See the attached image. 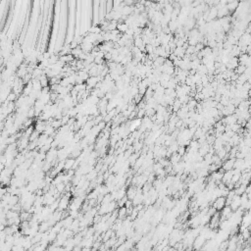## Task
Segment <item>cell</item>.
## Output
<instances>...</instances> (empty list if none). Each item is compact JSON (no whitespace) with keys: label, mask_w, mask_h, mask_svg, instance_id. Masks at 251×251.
Listing matches in <instances>:
<instances>
[{"label":"cell","mask_w":251,"mask_h":251,"mask_svg":"<svg viewBox=\"0 0 251 251\" xmlns=\"http://www.w3.org/2000/svg\"><path fill=\"white\" fill-rule=\"evenodd\" d=\"M226 201H227V198L222 196V197L217 198V199L214 201L213 204H212V206H213L215 209L217 210V211H222L224 208L227 206V204H226Z\"/></svg>","instance_id":"1"},{"label":"cell","mask_w":251,"mask_h":251,"mask_svg":"<svg viewBox=\"0 0 251 251\" xmlns=\"http://www.w3.org/2000/svg\"><path fill=\"white\" fill-rule=\"evenodd\" d=\"M206 241L207 240L203 236H198L195 239H194V242H193V245H192V247H193L194 250L199 251L200 249H202V248H203V246L205 245Z\"/></svg>","instance_id":"2"},{"label":"cell","mask_w":251,"mask_h":251,"mask_svg":"<svg viewBox=\"0 0 251 251\" xmlns=\"http://www.w3.org/2000/svg\"><path fill=\"white\" fill-rule=\"evenodd\" d=\"M234 162H236V159H232V158H229L228 160H226L225 162H223V165H222L221 168L223 169L225 172L228 171H232L234 169Z\"/></svg>","instance_id":"3"},{"label":"cell","mask_w":251,"mask_h":251,"mask_svg":"<svg viewBox=\"0 0 251 251\" xmlns=\"http://www.w3.org/2000/svg\"><path fill=\"white\" fill-rule=\"evenodd\" d=\"M241 206V198L239 195H234V197L232 198V203H230V207L232 208V212H236L240 208Z\"/></svg>","instance_id":"4"},{"label":"cell","mask_w":251,"mask_h":251,"mask_svg":"<svg viewBox=\"0 0 251 251\" xmlns=\"http://www.w3.org/2000/svg\"><path fill=\"white\" fill-rule=\"evenodd\" d=\"M70 198L67 197V196H63V197L60 198V201H59V208H58V210L59 211H65L66 209H68L70 206Z\"/></svg>","instance_id":"5"},{"label":"cell","mask_w":251,"mask_h":251,"mask_svg":"<svg viewBox=\"0 0 251 251\" xmlns=\"http://www.w3.org/2000/svg\"><path fill=\"white\" fill-rule=\"evenodd\" d=\"M232 176H234V170L225 172V174H224V176H223V180H222V182H223L226 185H228L229 184H230V182H232Z\"/></svg>","instance_id":"6"},{"label":"cell","mask_w":251,"mask_h":251,"mask_svg":"<svg viewBox=\"0 0 251 251\" xmlns=\"http://www.w3.org/2000/svg\"><path fill=\"white\" fill-rule=\"evenodd\" d=\"M76 160L77 159H74V158H68V159L65 160V168L64 170L65 171H69V170H72L75 165V163H76Z\"/></svg>","instance_id":"7"},{"label":"cell","mask_w":251,"mask_h":251,"mask_svg":"<svg viewBox=\"0 0 251 251\" xmlns=\"http://www.w3.org/2000/svg\"><path fill=\"white\" fill-rule=\"evenodd\" d=\"M174 53H175V55L177 56V57L182 59L185 56V49L184 47H177V48L175 49V51H174Z\"/></svg>","instance_id":"8"},{"label":"cell","mask_w":251,"mask_h":251,"mask_svg":"<svg viewBox=\"0 0 251 251\" xmlns=\"http://www.w3.org/2000/svg\"><path fill=\"white\" fill-rule=\"evenodd\" d=\"M78 75H79V77H80V78H81L83 81H87L90 78L89 72H87L85 69H83V70H81V71H79V72H78Z\"/></svg>","instance_id":"9"},{"label":"cell","mask_w":251,"mask_h":251,"mask_svg":"<svg viewBox=\"0 0 251 251\" xmlns=\"http://www.w3.org/2000/svg\"><path fill=\"white\" fill-rule=\"evenodd\" d=\"M239 3L237 1H232V2H229L227 5L228 7V10H229V12H234V11H236L237 7H238Z\"/></svg>","instance_id":"10"},{"label":"cell","mask_w":251,"mask_h":251,"mask_svg":"<svg viewBox=\"0 0 251 251\" xmlns=\"http://www.w3.org/2000/svg\"><path fill=\"white\" fill-rule=\"evenodd\" d=\"M31 83H33V90H38V91H40V90L42 89V85L38 80H31Z\"/></svg>","instance_id":"11"},{"label":"cell","mask_w":251,"mask_h":251,"mask_svg":"<svg viewBox=\"0 0 251 251\" xmlns=\"http://www.w3.org/2000/svg\"><path fill=\"white\" fill-rule=\"evenodd\" d=\"M117 30H118L121 33H126V31L128 30V26L126 24V23H123V24H118Z\"/></svg>","instance_id":"12"},{"label":"cell","mask_w":251,"mask_h":251,"mask_svg":"<svg viewBox=\"0 0 251 251\" xmlns=\"http://www.w3.org/2000/svg\"><path fill=\"white\" fill-rule=\"evenodd\" d=\"M126 216V207L119 208V209H118V219L123 220Z\"/></svg>","instance_id":"13"},{"label":"cell","mask_w":251,"mask_h":251,"mask_svg":"<svg viewBox=\"0 0 251 251\" xmlns=\"http://www.w3.org/2000/svg\"><path fill=\"white\" fill-rule=\"evenodd\" d=\"M83 53V50H81V46H79L78 48H75V49H72V52L71 54L74 56L76 59H79V57L81 56V54Z\"/></svg>","instance_id":"14"},{"label":"cell","mask_w":251,"mask_h":251,"mask_svg":"<svg viewBox=\"0 0 251 251\" xmlns=\"http://www.w3.org/2000/svg\"><path fill=\"white\" fill-rule=\"evenodd\" d=\"M51 126H53V128H55L56 130H59V128H61V126H63V125H62V121H61V120H56V119H54V120H53V122H52V123H51Z\"/></svg>","instance_id":"15"},{"label":"cell","mask_w":251,"mask_h":251,"mask_svg":"<svg viewBox=\"0 0 251 251\" xmlns=\"http://www.w3.org/2000/svg\"><path fill=\"white\" fill-rule=\"evenodd\" d=\"M246 69H247L246 66H243V65H238V67L234 70V72H236V74H237V75H243L244 73H245Z\"/></svg>","instance_id":"16"},{"label":"cell","mask_w":251,"mask_h":251,"mask_svg":"<svg viewBox=\"0 0 251 251\" xmlns=\"http://www.w3.org/2000/svg\"><path fill=\"white\" fill-rule=\"evenodd\" d=\"M89 33H102V30H101V28H99V27L93 26L89 30Z\"/></svg>","instance_id":"17"},{"label":"cell","mask_w":251,"mask_h":251,"mask_svg":"<svg viewBox=\"0 0 251 251\" xmlns=\"http://www.w3.org/2000/svg\"><path fill=\"white\" fill-rule=\"evenodd\" d=\"M74 89L78 92L83 91V90H87V85H85V83H83V85H76L74 87Z\"/></svg>","instance_id":"18"},{"label":"cell","mask_w":251,"mask_h":251,"mask_svg":"<svg viewBox=\"0 0 251 251\" xmlns=\"http://www.w3.org/2000/svg\"><path fill=\"white\" fill-rule=\"evenodd\" d=\"M65 187H66V184L64 182H61V184L56 185V189L59 193H62V192H65Z\"/></svg>","instance_id":"19"},{"label":"cell","mask_w":251,"mask_h":251,"mask_svg":"<svg viewBox=\"0 0 251 251\" xmlns=\"http://www.w3.org/2000/svg\"><path fill=\"white\" fill-rule=\"evenodd\" d=\"M186 152H187V150H186V148L184 147V146H180V147H178V155H180L182 156V157H184V156L186 154Z\"/></svg>","instance_id":"20"},{"label":"cell","mask_w":251,"mask_h":251,"mask_svg":"<svg viewBox=\"0 0 251 251\" xmlns=\"http://www.w3.org/2000/svg\"><path fill=\"white\" fill-rule=\"evenodd\" d=\"M111 33H112L113 35H116V37H119V35L121 33H120V31H118V30H114V31H111Z\"/></svg>","instance_id":"21"},{"label":"cell","mask_w":251,"mask_h":251,"mask_svg":"<svg viewBox=\"0 0 251 251\" xmlns=\"http://www.w3.org/2000/svg\"><path fill=\"white\" fill-rule=\"evenodd\" d=\"M248 174H249V180H250V182H251V172H249Z\"/></svg>","instance_id":"22"}]
</instances>
